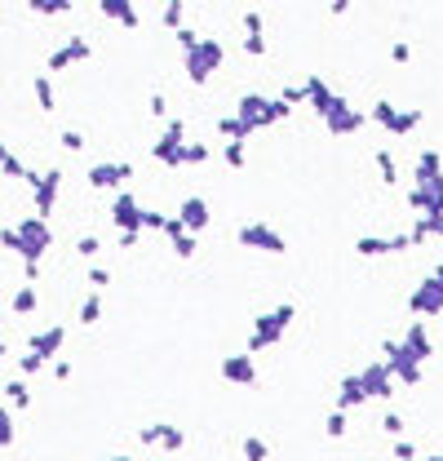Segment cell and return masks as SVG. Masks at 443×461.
Instances as JSON below:
<instances>
[{
	"instance_id": "1",
	"label": "cell",
	"mask_w": 443,
	"mask_h": 461,
	"mask_svg": "<svg viewBox=\"0 0 443 461\" xmlns=\"http://www.w3.org/2000/svg\"><path fill=\"white\" fill-rule=\"evenodd\" d=\"M430 461H443V457H430Z\"/></svg>"
}]
</instances>
